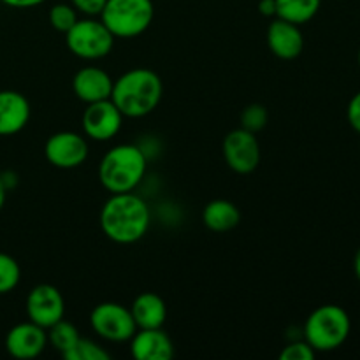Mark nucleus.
I'll use <instances>...</instances> for the list:
<instances>
[{"instance_id": "obj_1", "label": "nucleus", "mask_w": 360, "mask_h": 360, "mask_svg": "<svg viewBox=\"0 0 360 360\" xmlns=\"http://www.w3.org/2000/svg\"><path fill=\"white\" fill-rule=\"evenodd\" d=\"M151 224L148 204L132 192L111 193L101 211V229L118 245H132L144 238Z\"/></svg>"}, {"instance_id": "obj_2", "label": "nucleus", "mask_w": 360, "mask_h": 360, "mask_svg": "<svg viewBox=\"0 0 360 360\" xmlns=\"http://www.w3.org/2000/svg\"><path fill=\"white\" fill-rule=\"evenodd\" d=\"M164 84L155 70L139 69L127 70L112 83L111 101L127 118H143L160 104Z\"/></svg>"}, {"instance_id": "obj_3", "label": "nucleus", "mask_w": 360, "mask_h": 360, "mask_svg": "<svg viewBox=\"0 0 360 360\" xmlns=\"http://www.w3.org/2000/svg\"><path fill=\"white\" fill-rule=\"evenodd\" d=\"M146 157L134 144H120L104 155L98 165V179L111 193L132 192L144 178Z\"/></svg>"}, {"instance_id": "obj_4", "label": "nucleus", "mask_w": 360, "mask_h": 360, "mask_svg": "<svg viewBox=\"0 0 360 360\" xmlns=\"http://www.w3.org/2000/svg\"><path fill=\"white\" fill-rule=\"evenodd\" d=\"M348 313L338 304H323L306 319L304 340L315 352H333L350 336Z\"/></svg>"}, {"instance_id": "obj_5", "label": "nucleus", "mask_w": 360, "mask_h": 360, "mask_svg": "<svg viewBox=\"0 0 360 360\" xmlns=\"http://www.w3.org/2000/svg\"><path fill=\"white\" fill-rule=\"evenodd\" d=\"M155 6L151 0H108L101 21L115 37L132 39L144 34L153 23Z\"/></svg>"}, {"instance_id": "obj_6", "label": "nucleus", "mask_w": 360, "mask_h": 360, "mask_svg": "<svg viewBox=\"0 0 360 360\" xmlns=\"http://www.w3.org/2000/svg\"><path fill=\"white\" fill-rule=\"evenodd\" d=\"M115 39L102 21L91 18L77 20L65 34L67 48L72 51V55L83 60H98L108 56L115 46Z\"/></svg>"}, {"instance_id": "obj_7", "label": "nucleus", "mask_w": 360, "mask_h": 360, "mask_svg": "<svg viewBox=\"0 0 360 360\" xmlns=\"http://www.w3.org/2000/svg\"><path fill=\"white\" fill-rule=\"evenodd\" d=\"M90 326L97 336L112 343L129 341L136 334L137 326L130 309L118 302H102L90 313Z\"/></svg>"}, {"instance_id": "obj_8", "label": "nucleus", "mask_w": 360, "mask_h": 360, "mask_svg": "<svg viewBox=\"0 0 360 360\" xmlns=\"http://www.w3.org/2000/svg\"><path fill=\"white\" fill-rule=\"evenodd\" d=\"M225 162L238 174H250L260 164V144L253 132L246 129H236L225 136L224 144Z\"/></svg>"}, {"instance_id": "obj_9", "label": "nucleus", "mask_w": 360, "mask_h": 360, "mask_svg": "<svg viewBox=\"0 0 360 360\" xmlns=\"http://www.w3.org/2000/svg\"><path fill=\"white\" fill-rule=\"evenodd\" d=\"M27 315L30 322L49 329L65 316L63 295L53 285H37L32 288L27 297Z\"/></svg>"}, {"instance_id": "obj_10", "label": "nucleus", "mask_w": 360, "mask_h": 360, "mask_svg": "<svg viewBox=\"0 0 360 360\" xmlns=\"http://www.w3.org/2000/svg\"><path fill=\"white\" fill-rule=\"evenodd\" d=\"M44 155L53 167L76 169L88 157V144L83 136L70 130L56 132L46 141Z\"/></svg>"}, {"instance_id": "obj_11", "label": "nucleus", "mask_w": 360, "mask_h": 360, "mask_svg": "<svg viewBox=\"0 0 360 360\" xmlns=\"http://www.w3.org/2000/svg\"><path fill=\"white\" fill-rule=\"evenodd\" d=\"M123 118L125 116L120 112L111 98L91 102L83 112V130L90 139L104 143L120 132Z\"/></svg>"}, {"instance_id": "obj_12", "label": "nucleus", "mask_w": 360, "mask_h": 360, "mask_svg": "<svg viewBox=\"0 0 360 360\" xmlns=\"http://www.w3.org/2000/svg\"><path fill=\"white\" fill-rule=\"evenodd\" d=\"M48 347V333L34 322L14 326L6 336V350L11 357L28 360L35 359Z\"/></svg>"}, {"instance_id": "obj_13", "label": "nucleus", "mask_w": 360, "mask_h": 360, "mask_svg": "<svg viewBox=\"0 0 360 360\" xmlns=\"http://www.w3.org/2000/svg\"><path fill=\"white\" fill-rule=\"evenodd\" d=\"M267 44L278 58L294 60L304 49V37L299 25L276 18L267 28Z\"/></svg>"}, {"instance_id": "obj_14", "label": "nucleus", "mask_w": 360, "mask_h": 360, "mask_svg": "<svg viewBox=\"0 0 360 360\" xmlns=\"http://www.w3.org/2000/svg\"><path fill=\"white\" fill-rule=\"evenodd\" d=\"M130 354L137 360H171L174 345L160 329H139L130 338Z\"/></svg>"}, {"instance_id": "obj_15", "label": "nucleus", "mask_w": 360, "mask_h": 360, "mask_svg": "<svg viewBox=\"0 0 360 360\" xmlns=\"http://www.w3.org/2000/svg\"><path fill=\"white\" fill-rule=\"evenodd\" d=\"M112 77L105 70L98 67H83L76 72L72 79V90L79 101L91 104V102L111 98Z\"/></svg>"}, {"instance_id": "obj_16", "label": "nucleus", "mask_w": 360, "mask_h": 360, "mask_svg": "<svg viewBox=\"0 0 360 360\" xmlns=\"http://www.w3.org/2000/svg\"><path fill=\"white\" fill-rule=\"evenodd\" d=\"M30 104L20 91H0V136H14L27 127Z\"/></svg>"}, {"instance_id": "obj_17", "label": "nucleus", "mask_w": 360, "mask_h": 360, "mask_svg": "<svg viewBox=\"0 0 360 360\" xmlns=\"http://www.w3.org/2000/svg\"><path fill=\"white\" fill-rule=\"evenodd\" d=\"M130 313L137 329H160L167 319V306L160 295L144 292L134 299Z\"/></svg>"}, {"instance_id": "obj_18", "label": "nucleus", "mask_w": 360, "mask_h": 360, "mask_svg": "<svg viewBox=\"0 0 360 360\" xmlns=\"http://www.w3.org/2000/svg\"><path fill=\"white\" fill-rule=\"evenodd\" d=\"M202 221L210 231L213 232H229L238 227L241 221V213L238 207L225 199L211 200L202 211Z\"/></svg>"}, {"instance_id": "obj_19", "label": "nucleus", "mask_w": 360, "mask_h": 360, "mask_svg": "<svg viewBox=\"0 0 360 360\" xmlns=\"http://www.w3.org/2000/svg\"><path fill=\"white\" fill-rule=\"evenodd\" d=\"M320 6L322 0H276V18L304 25L316 16Z\"/></svg>"}, {"instance_id": "obj_20", "label": "nucleus", "mask_w": 360, "mask_h": 360, "mask_svg": "<svg viewBox=\"0 0 360 360\" xmlns=\"http://www.w3.org/2000/svg\"><path fill=\"white\" fill-rule=\"evenodd\" d=\"M79 338L76 327L63 319L48 329V343H51V347H55V350H58L62 355L69 352Z\"/></svg>"}, {"instance_id": "obj_21", "label": "nucleus", "mask_w": 360, "mask_h": 360, "mask_svg": "<svg viewBox=\"0 0 360 360\" xmlns=\"http://www.w3.org/2000/svg\"><path fill=\"white\" fill-rule=\"evenodd\" d=\"M62 357L65 360H109L111 355L101 345L95 343V341L79 338L77 343L69 352H65Z\"/></svg>"}, {"instance_id": "obj_22", "label": "nucleus", "mask_w": 360, "mask_h": 360, "mask_svg": "<svg viewBox=\"0 0 360 360\" xmlns=\"http://www.w3.org/2000/svg\"><path fill=\"white\" fill-rule=\"evenodd\" d=\"M21 269L16 260L7 253H0V295L9 294L18 287Z\"/></svg>"}, {"instance_id": "obj_23", "label": "nucleus", "mask_w": 360, "mask_h": 360, "mask_svg": "<svg viewBox=\"0 0 360 360\" xmlns=\"http://www.w3.org/2000/svg\"><path fill=\"white\" fill-rule=\"evenodd\" d=\"M76 21L77 13L74 6H69V4H55L49 9V23H51V27L55 30L62 32V34H67L74 27Z\"/></svg>"}, {"instance_id": "obj_24", "label": "nucleus", "mask_w": 360, "mask_h": 360, "mask_svg": "<svg viewBox=\"0 0 360 360\" xmlns=\"http://www.w3.org/2000/svg\"><path fill=\"white\" fill-rule=\"evenodd\" d=\"M267 109L262 104H250L246 105L241 115V127L257 134L267 125Z\"/></svg>"}, {"instance_id": "obj_25", "label": "nucleus", "mask_w": 360, "mask_h": 360, "mask_svg": "<svg viewBox=\"0 0 360 360\" xmlns=\"http://www.w3.org/2000/svg\"><path fill=\"white\" fill-rule=\"evenodd\" d=\"M316 352L313 350L308 341H292L281 350V360H313Z\"/></svg>"}, {"instance_id": "obj_26", "label": "nucleus", "mask_w": 360, "mask_h": 360, "mask_svg": "<svg viewBox=\"0 0 360 360\" xmlns=\"http://www.w3.org/2000/svg\"><path fill=\"white\" fill-rule=\"evenodd\" d=\"M108 0H72V6L76 11H81L86 16H97L102 13Z\"/></svg>"}, {"instance_id": "obj_27", "label": "nucleus", "mask_w": 360, "mask_h": 360, "mask_svg": "<svg viewBox=\"0 0 360 360\" xmlns=\"http://www.w3.org/2000/svg\"><path fill=\"white\" fill-rule=\"evenodd\" d=\"M347 118L348 123L352 125V129L360 134V91H357V94L352 97V101L348 102Z\"/></svg>"}, {"instance_id": "obj_28", "label": "nucleus", "mask_w": 360, "mask_h": 360, "mask_svg": "<svg viewBox=\"0 0 360 360\" xmlns=\"http://www.w3.org/2000/svg\"><path fill=\"white\" fill-rule=\"evenodd\" d=\"M2 2L9 7H16V9H28V7L41 6L46 0H2Z\"/></svg>"}, {"instance_id": "obj_29", "label": "nucleus", "mask_w": 360, "mask_h": 360, "mask_svg": "<svg viewBox=\"0 0 360 360\" xmlns=\"http://www.w3.org/2000/svg\"><path fill=\"white\" fill-rule=\"evenodd\" d=\"M259 13L264 16H276V0H260Z\"/></svg>"}, {"instance_id": "obj_30", "label": "nucleus", "mask_w": 360, "mask_h": 360, "mask_svg": "<svg viewBox=\"0 0 360 360\" xmlns=\"http://www.w3.org/2000/svg\"><path fill=\"white\" fill-rule=\"evenodd\" d=\"M6 193H7V186L6 183H4L2 176H0V210H2L4 204H6Z\"/></svg>"}, {"instance_id": "obj_31", "label": "nucleus", "mask_w": 360, "mask_h": 360, "mask_svg": "<svg viewBox=\"0 0 360 360\" xmlns=\"http://www.w3.org/2000/svg\"><path fill=\"white\" fill-rule=\"evenodd\" d=\"M354 271H355V276L359 278L360 281V248L357 250V253H355V259H354Z\"/></svg>"}, {"instance_id": "obj_32", "label": "nucleus", "mask_w": 360, "mask_h": 360, "mask_svg": "<svg viewBox=\"0 0 360 360\" xmlns=\"http://www.w3.org/2000/svg\"><path fill=\"white\" fill-rule=\"evenodd\" d=\"M357 60H359V67H360V48H359V53H357Z\"/></svg>"}]
</instances>
